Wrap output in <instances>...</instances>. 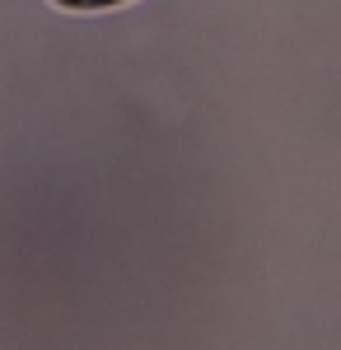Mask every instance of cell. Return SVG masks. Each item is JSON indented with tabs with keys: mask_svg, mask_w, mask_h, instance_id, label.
<instances>
[{
	"mask_svg": "<svg viewBox=\"0 0 341 350\" xmlns=\"http://www.w3.org/2000/svg\"><path fill=\"white\" fill-rule=\"evenodd\" d=\"M61 10H108V5H122V0H56Z\"/></svg>",
	"mask_w": 341,
	"mask_h": 350,
	"instance_id": "6da1fadb",
	"label": "cell"
}]
</instances>
